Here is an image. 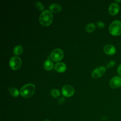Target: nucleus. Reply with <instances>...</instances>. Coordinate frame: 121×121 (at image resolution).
I'll return each instance as SVG.
<instances>
[{"label": "nucleus", "mask_w": 121, "mask_h": 121, "mask_svg": "<svg viewBox=\"0 0 121 121\" xmlns=\"http://www.w3.org/2000/svg\"><path fill=\"white\" fill-rule=\"evenodd\" d=\"M50 10L53 13H58L61 10V6L58 3H52L49 7Z\"/></svg>", "instance_id": "nucleus-12"}, {"label": "nucleus", "mask_w": 121, "mask_h": 121, "mask_svg": "<svg viewBox=\"0 0 121 121\" xmlns=\"http://www.w3.org/2000/svg\"><path fill=\"white\" fill-rule=\"evenodd\" d=\"M115 64V61L114 60H111L109 62H108L106 65V68L107 69H111L112 68Z\"/></svg>", "instance_id": "nucleus-19"}, {"label": "nucleus", "mask_w": 121, "mask_h": 121, "mask_svg": "<svg viewBox=\"0 0 121 121\" xmlns=\"http://www.w3.org/2000/svg\"><path fill=\"white\" fill-rule=\"evenodd\" d=\"M104 51L106 54L112 55L116 53V49L115 47L112 44H106L104 47Z\"/></svg>", "instance_id": "nucleus-10"}, {"label": "nucleus", "mask_w": 121, "mask_h": 121, "mask_svg": "<svg viewBox=\"0 0 121 121\" xmlns=\"http://www.w3.org/2000/svg\"><path fill=\"white\" fill-rule=\"evenodd\" d=\"M35 5L36 9L40 11H43L44 9L43 4L39 1H36L35 3Z\"/></svg>", "instance_id": "nucleus-18"}, {"label": "nucleus", "mask_w": 121, "mask_h": 121, "mask_svg": "<svg viewBox=\"0 0 121 121\" xmlns=\"http://www.w3.org/2000/svg\"><path fill=\"white\" fill-rule=\"evenodd\" d=\"M95 26L94 24L90 23L87 24L85 27V30L88 33H92L95 31Z\"/></svg>", "instance_id": "nucleus-16"}, {"label": "nucleus", "mask_w": 121, "mask_h": 121, "mask_svg": "<svg viewBox=\"0 0 121 121\" xmlns=\"http://www.w3.org/2000/svg\"><path fill=\"white\" fill-rule=\"evenodd\" d=\"M117 72L118 74L121 76V64H120L117 68Z\"/></svg>", "instance_id": "nucleus-22"}, {"label": "nucleus", "mask_w": 121, "mask_h": 121, "mask_svg": "<svg viewBox=\"0 0 121 121\" xmlns=\"http://www.w3.org/2000/svg\"><path fill=\"white\" fill-rule=\"evenodd\" d=\"M96 25L99 28H103L104 27V23L102 21H98L96 23Z\"/></svg>", "instance_id": "nucleus-20"}, {"label": "nucleus", "mask_w": 121, "mask_h": 121, "mask_svg": "<svg viewBox=\"0 0 121 121\" xmlns=\"http://www.w3.org/2000/svg\"><path fill=\"white\" fill-rule=\"evenodd\" d=\"M43 68L45 69V70H51L52 69L53 67V62L52 61V60H50V59L48 58L44 62L43 65Z\"/></svg>", "instance_id": "nucleus-13"}, {"label": "nucleus", "mask_w": 121, "mask_h": 121, "mask_svg": "<svg viewBox=\"0 0 121 121\" xmlns=\"http://www.w3.org/2000/svg\"><path fill=\"white\" fill-rule=\"evenodd\" d=\"M44 121H51L50 120H49V119H45L44 120Z\"/></svg>", "instance_id": "nucleus-23"}, {"label": "nucleus", "mask_w": 121, "mask_h": 121, "mask_svg": "<svg viewBox=\"0 0 121 121\" xmlns=\"http://www.w3.org/2000/svg\"><path fill=\"white\" fill-rule=\"evenodd\" d=\"M120 10V7L117 3H112L109 7L108 11L110 15L114 16L117 14Z\"/></svg>", "instance_id": "nucleus-9"}, {"label": "nucleus", "mask_w": 121, "mask_h": 121, "mask_svg": "<svg viewBox=\"0 0 121 121\" xmlns=\"http://www.w3.org/2000/svg\"><path fill=\"white\" fill-rule=\"evenodd\" d=\"M121 1V0H115V3L116 2H120Z\"/></svg>", "instance_id": "nucleus-24"}, {"label": "nucleus", "mask_w": 121, "mask_h": 121, "mask_svg": "<svg viewBox=\"0 0 121 121\" xmlns=\"http://www.w3.org/2000/svg\"><path fill=\"white\" fill-rule=\"evenodd\" d=\"M62 95L66 97H70L74 93V89L73 87L69 85H67L63 86L61 89Z\"/></svg>", "instance_id": "nucleus-7"}, {"label": "nucleus", "mask_w": 121, "mask_h": 121, "mask_svg": "<svg viewBox=\"0 0 121 121\" xmlns=\"http://www.w3.org/2000/svg\"><path fill=\"white\" fill-rule=\"evenodd\" d=\"M65 100V99L64 97H61V98L59 100V101H58V104H63L64 103Z\"/></svg>", "instance_id": "nucleus-21"}, {"label": "nucleus", "mask_w": 121, "mask_h": 121, "mask_svg": "<svg viewBox=\"0 0 121 121\" xmlns=\"http://www.w3.org/2000/svg\"></svg>", "instance_id": "nucleus-25"}, {"label": "nucleus", "mask_w": 121, "mask_h": 121, "mask_svg": "<svg viewBox=\"0 0 121 121\" xmlns=\"http://www.w3.org/2000/svg\"><path fill=\"white\" fill-rule=\"evenodd\" d=\"M67 69L66 65L62 62L57 63L55 65V69L59 73H62L66 71Z\"/></svg>", "instance_id": "nucleus-11"}, {"label": "nucleus", "mask_w": 121, "mask_h": 121, "mask_svg": "<svg viewBox=\"0 0 121 121\" xmlns=\"http://www.w3.org/2000/svg\"><path fill=\"white\" fill-rule=\"evenodd\" d=\"M35 86L34 84L29 83L23 86L20 90V95L24 98L31 97L35 93Z\"/></svg>", "instance_id": "nucleus-2"}, {"label": "nucleus", "mask_w": 121, "mask_h": 121, "mask_svg": "<svg viewBox=\"0 0 121 121\" xmlns=\"http://www.w3.org/2000/svg\"><path fill=\"white\" fill-rule=\"evenodd\" d=\"M106 68L104 66H99L95 68L92 72L91 76L94 78H97L102 77L105 72Z\"/></svg>", "instance_id": "nucleus-6"}, {"label": "nucleus", "mask_w": 121, "mask_h": 121, "mask_svg": "<svg viewBox=\"0 0 121 121\" xmlns=\"http://www.w3.org/2000/svg\"><path fill=\"white\" fill-rule=\"evenodd\" d=\"M53 20L52 13L48 10L43 11L40 15L39 22L43 26H47L51 24Z\"/></svg>", "instance_id": "nucleus-1"}, {"label": "nucleus", "mask_w": 121, "mask_h": 121, "mask_svg": "<svg viewBox=\"0 0 121 121\" xmlns=\"http://www.w3.org/2000/svg\"><path fill=\"white\" fill-rule=\"evenodd\" d=\"M109 85L112 88H117L121 86V77L119 76H115L111 78L109 82Z\"/></svg>", "instance_id": "nucleus-8"}, {"label": "nucleus", "mask_w": 121, "mask_h": 121, "mask_svg": "<svg viewBox=\"0 0 121 121\" xmlns=\"http://www.w3.org/2000/svg\"><path fill=\"white\" fill-rule=\"evenodd\" d=\"M22 61L21 59L17 56L12 57L9 60V66L13 70H17L20 69L21 66Z\"/></svg>", "instance_id": "nucleus-4"}, {"label": "nucleus", "mask_w": 121, "mask_h": 121, "mask_svg": "<svg viewBox=\"0 0 121 121\" xmlns=\"http://www.w3.org/2000/svg\"><path fill=\"white\" fill-rule=\"evenodd\" d=\"M64 56V52L62 50L57 48L53 50L51 53L50 57L51 59L54 61L60 60Z\"/></svg>", "instance_id": "nucleus-5"}, {"label": "nucleus", "mask_w": 121, "mask_h": 121, "mask_svg": "<svg viewBox=\"0 0 121 121\" xmlns=\"http://www.w3.org/2000/svg\"><path fill=\"white\" fill-rule=\"evenodd\" d=\"M23 52V47L20 45H17L13 49V53L15 55H18L21 54Z\"/></svg>", "instance_id": "nucleus-15"}, {"label": "nucleus", "mask_w": 121, "mask_h": 121, "mask_svg": "<svg viewBox=\"0 0 121 121\" xmlns=\"http://www.w3.org/2000/svg\"><path fill=\"white\" fill-rule=\"evenodd\" d=\"M51 94L52 97L54 98H57L60 96V92L58 89H53L51 90Z\"/></svg>", "instance_id": "nucleus-17"}, {"label": "nucleus", "mask_w": 121, "mask_h": 121, "mask_svg": "<svg viewBox=\"0 0 121 121\" xmlns=\"http://www.w3.org/2000/svg\"><path fill=\"white\" fill-rule=\"evenodd\" d=\"M110 33L113 36H119L121 35V21L114 20L111 23L109 27Z\"/></svg>", "instance_id": "nucleus-3"}, {"label": "nucleus", "mask_w": 121, "mask_h": 121, "mask_svg": "<svg viewBox=\"0 0 121 121\" xmlns=\"http://www.w3.org/2000/svg\"><path fill=\"white\" fill-rule=\"evenodd\" d=\"M8 91L10 95L14 97H17L19 95V92L18 90L15 87H9L8 89Z\"/></svg>", "instance_id": "nucleus-14"}]
</instances>
